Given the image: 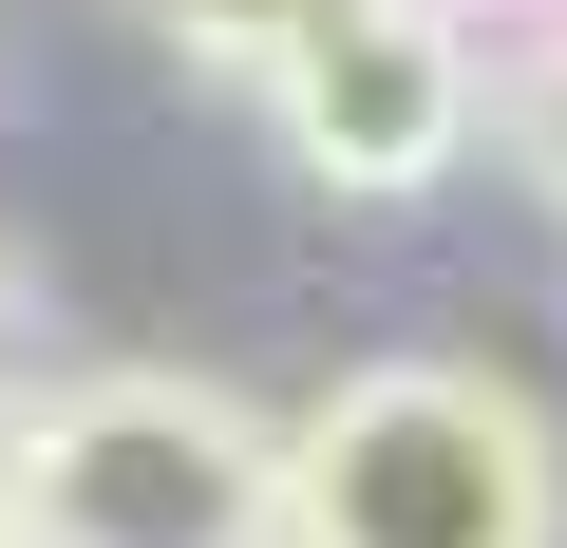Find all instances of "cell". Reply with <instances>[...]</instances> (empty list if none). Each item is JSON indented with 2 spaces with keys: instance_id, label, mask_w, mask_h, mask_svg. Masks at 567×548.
Here are the masks:
<instances>
[{
  "instance_id": "6da1fadb",
  "label": "cell",
  "mask_w": 567,
  "mask_h": 548,
  "mask_svg": "<svg viewBox=\"0 0 567 548\" xmlns=\"http://www.w3.org/2000/svg\"><path fill=\"white\" fill-rule=\"evenodd\" d=\"M284 548H567V435L492 360H360L284 416Z\"/></svg>"
},
{
  "instance_id": "7a4b0ae2",
  "label": "cell",
  "mask_w": 567,
  "mask_h": 548,
  "mask_svg": "<svg viewBox=\"0 0 567 548\" xmlns=\"http://www.w3.org/2000/svg\"><path fill=\"white\" fill-rule=\"evenodd\" d=\"M20 548H284V416L189 360H95L0 435Z\"/></svg>"
},
{
  "instance_id": "3957f363",
  "label": "cell",
  "mask_w": 567,
  "mask_h": 548,
  "mask_svg": "<svg viewBox=\"0 0 567 548\" xmlns=\"http://www.w3.org/2000/svg\"><path fill=\"white\" fill-rule=\"evenodd\" d=\"M473 114H492V58H473L454 0H341V20L265 76L284 170H303V189H360V208L435 189V170L473 152Z\"/></svg>"
},
{
  "instance_id": "277c9868",
  "label": "cell",
  "mask_w": 567,
  "mask_h": 548,
  "mask_svg": "<svg viewBox=\"0 0 567 548\" xmlns=\"http://www.w3.org/2000/svg\"><path fill=\"white\" fill-rule=\"evenodd\" d=\"M133 20H152L171 58H208V76H246V95H265L284 58H303V39L341 20V0H133Z\"/></svg>"
},
{
  "instance_id": "5b68a950",
  "label": "cell",
  "mask_w": 567,
  "mask_h": 548,
  "mask_svg": "<svg viewBox=\"0 0 567 548\" xmlns=\"http://www.w3.org/2000/svg\"><path fill=\"white\" fill-rule=\"evenodd\" d=\"M492 114H511V170H529V189L567 208V20H548V39L511 58V76H492Z\"/></svg>"
},
{
  "instance_id": "8992f818",
  "label": "cell",
  "mask_w": 567,
  "mask_h": 548,
  "mask_svg": "<svg viewBox=\"0 0 567 548\" xmlns=\"http://www.w3.org/2000/svg\"><path fill=\"white\" fill-rule=\"evenodd\" d=\"M0 341H20V265H0Z\"/></svg>"
},
{
  "instance_id": "52a82bcc",
  "label": "cell",
  "mask_w": 567,
  "mask_h": 548,
  "mask_svg": "<svg viewBox=\"0 0 567 548\" xmlns=\"http://www.w3.org/2000/svg\"><path fill=\"white\" fill-rule=\"evenodd\" d=\"M454 20H473V0H454ZM529 20H567V0H529Z\"/></svg>"
},
{
  "instance_id": "ba28073f",
  "label": "cell",
  "mask_w": 567,
  "mask_h": 548,
  "mask_svg": "<svg viewBox=\"0 0 567 548\" xmlns=\"http://www.w3.org/2000/svg\"><path fill=\"white\" fill-rule=\"evenodd\" d=\"M0 548H20V510H0Z\"/></svg>"
}]
</instances>
